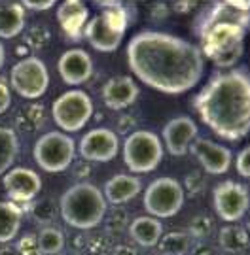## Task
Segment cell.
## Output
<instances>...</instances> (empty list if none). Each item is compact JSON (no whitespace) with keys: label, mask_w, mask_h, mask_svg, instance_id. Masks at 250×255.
I'll return each mask as SVG.
<instances>
[{"label":"cell","mask_w":250,"mask_h":255,"mask_svg":"<svg viewBox=\"0 0 250 255\" xmlns=\"http://www.w3.org/2000/svg\"><path fill=\"white\" fill-rule=\"evenodd\" d=\"M2 185L8 195L9 202H15L19 206L28 204L36 199L42 189V178L27 166H13L2 176Z\"/></svg>","instance_id":"4fadbf2b"},{"label":"cell","mask_w":250,"mask_h":255,"mask_svg":"<svg viewBox=\"0 0 250 255\" xmlns=\"http://www.w3.org/2000/svg\"><path fill=\"white\" fill-rule=\"evenodd\" d=\"M13 248H15V252H17L19 255H42L40 248H38V240L34 233L23 235V237L17 240V246H13Z\"/></svg>","instance_id":"1f68e13d"},{"label":"cell","mask_w":250,"mask_h":255,"mask_svg":"<svg viewBox=\"0 0 250 255\" xmlns=\"http://www.w3.org/2000/svg\"><path fill=\"white\" fill-rule=\"evenodd\" d=\"M216 255H232V254H224V252H216Z\"/></svg>","instance_id":"f6af8a7d"},{"label":"cell","mask_w":250,"mask_h":255,"mask_svg":"<svg viewBox=\"0 0 250 255\" xmlns=\"http://www.w3.org/2000/svg\"><path fill=\"white\" fill-rule=\"evenodd\" d=\"M4 64H6V49H4L2 42H0V70L4 68Z\"/></svg>","instance_id":"7bdbcfd3"},{"label":"cell","mask_w":250,"mask_h":255,"mask_svg":"<svg viewBox=\"0 0 250 255\" xmlns=\"http://www.w3.org/2000/svg\"><path fill=\"white\" fill-rule=\"evenodd\" d=\"M207 127L224 140L237 142L250 130V78L247 68L214 74L194 99Z\"/></svg>","instance_id":"7a4b0ae2"},{"label":"cell","mask_w":250,"mask_h":255,"mask_svg":"<svg viewBox=\"0 0 250 255\" xmlns=\"http://www.w3.org/2000/svg\"><path fill=\"white\" fill-rule=\"evenodd\" d=\"M19 157L17 132L9 127H0V176L13 168V163Z\"/></svg>","instance_id":"484cf974"},{"label":"cell","mask_w":250,"mask_h":255,"mask_svg":"<svg viewBox=\"0 0 250 255\" xmlns=\"http://www.w3.org/2000/svg\"><path fill=\"white\" fill-rule=\"evenodd\" d=\"M46 123V106L42 102H28L15 112V128L19 132H36Z\"/></svg>","instance_id":"603a6c76"},{"label":"cell","mask_w":250,"mask_h":255,"mask_svg":"<svg viewBox=\"0 0 250 255\" xmlns=\"http://www.w3.org/2000/svg\"><path fill=\"white\" fill-rule=\"evenodd\" d=\"M205 185H207V180H205V176L199 170H194V172L188 174V178H186L184 182V187L186 191L190 193L192 197H195V195H201L205 189Z\"/></svg>","instance_id":"836d02e7"},{"label":"cell","mask_w":250,"mask_h":255,"mask_svg":"<svg viewBox=\"0 0 250 255\" xmlns=\"http://www.w3.org/2000/svg\"><path fill=\"white\" fill-rule=\"evenodd\" d=\"M129 125H135L133 116H121L120 121H118V128L123 130V132H127V130H129Z\"/></svg>","instance_id":"60d3db41"},{"label":"cell","mask_w":250,"mask_h":255,"mask_svg":"<svg viewBox=\"0 0 250 255\" xmlns=\"http://www.w3.org/2000/svg\"><path fill=\"white\" fill-rule=\"evenodd\" d=\"M89 163H85V161H78L74 166V176L76 178H87L89 176Z\"/></svg>","instance_id":"ab89813d"},{"label":"cell","mask_w":250,"mask_h":255,"mask_svg":"<svg viewBox=\"0 0 250 255\" xmlns=\"http://www.w3.org/2000/svg\"><path fill=\"white\" fill-rule=\"evenodd\" d=\"M201 53L211 59L218 68H232L245 53L247 27L232 21H211L199 23Z\"/></svg>","instance_id":"277c9868"},{"label":"cell","mask_w":250,"mask_h":255,"mask_svg":"<svg viewBox=\"0 0 250 255\" xmlns=\"http://www.w3.org/2000/svg\"><path fill=\"white\" fill-rule=\"evenodd\" d=\"M140 191H142V180L135 174H114L104 182L101 189L106 204L110 202L112 206H121L133 201Z\"/></svg>","instance_id":"ac0fdd59"},{"label":"cell","mask_w":250,"mask_h":255,"mask_svg":"<svg viewBox=\"0 0 250 255\" xmlns=\"http://www.w3.org/2000/svg\"><path fill=\"white\" fill-rule=\"evenodd\" d=\"M0 255H19V254L15 252V248H13V246L4 244V246H0Z\"/></svg>","instance_id":"b9f144b4"},{"label":"cell","mask_w":250,"mask_h":255,"mask_svg":"<svg viewBox=\"0 0 250 255\" xmlns=\"http://www.w3.org/2000/svg\"><path fill=\"white\" fill-rule=\"evenodd\" d=\"M32 155L42 170L49 174L65 172L74 163L76 142L61 130H49L36 140Z\"/></svg>","instance_id":"52a82bcc"},{"label":"cell","mask_w":250,"mask_h":255,"mask_svg":"<svg viewBox=\"0 0 250 255\" xmlns=\"http://www.w3.org/2000/svg\"><path fill=\"white\" fill-rule=\"evenodd\" d=\"M51 118L61 132H78L93 118V102L82 89H70L51 104Z\"/></svg>","instance_id":"ba28073f"},{"label":"cell","mask_w":250,"mask_h":255,"mask_svg":"<svg viewBox=\"0 0 250 255\" xmlns=\"http://www.w3.org/2000/svg\"><path fill=\"white\" fill-rule=\"evenodd\" d=\"M9 104H11V91L6 80H0V114L8 112Z\"/></svg>","instance_id":"8d00e7d4"},{"label":"cell","mask_w":250,"mask_h":255,"mask_svg":"<svg viewBox=\"0 0 250 255\" xmlns=\"http://www.w3.org/2000/svg\"><path fill=\"white\" fill-rule=\"evenodd\" d=\"M190 255H216V250L209 240H194Z\"/></svg>","instance_id":"d590c367"},{"label":"cell","mask_w":250,"mask_h":255,"mask_svg":"<svg viewBox=\"0 0 250 255\" xmlns=\"http://www.w3.org/2000/svg\"><path fill=\"white\" fill-rule=\"evenodd\" d=\"M82 246L85 254L89 255H101L110 252V237L106 233H99V235H89V237H82Z\"/></svg>","instance_id":"4dcf8cb0"},{"label":"cell","mask_w":250,"mask_h":255,"mask_svg":"<svg viewBox=\"0 0 250 255\" xmlns=\"http://www.w3.org/2000/svg\"><path fill=\"white\" fill-rule=\"evenodd\" d=\"M190 151L194 153V157L199 161V164L203 166V170L207 174L213 176H222L230 170L233 161V151L230 147L216 144L209 138H195L190 146Z\"/></svg>","instance_id":"5bb4252c"},{"label":"cell","mask_w":250,"mask_h":255,"mask_svg":"<svg viewBox=\"0 0 250 255\" xmlns=\"http://www.w3.org/2000/svg\"><path fill=\"white\" fill-rule=\"evenodd\" d=\"M49 30L44 27H32L30 30L27 32V36H25V42H27L30 47H34V49H42V47L46 46L47 42H49Z\"/></svg>","instance_id":"d6a6232c"},{"label":"cell","mask_w":250,"mask_h":255,"mask_svg":"<svg viewBox=\"0 0 250 255\" xmlns=\"http://www.w3.org/2000/svg\"><path fill=\"white\" fill-rule=\"evenodd\" d=\"M163 159L161 138L146 128L129 132L123 142V163L133 174H148L156 170Z\"/></svg>","instance_id":"8992f818"},{"label":"cell","mask_w":250,"mask_h":255,"mask_svg":"<svg viewBox=\"0 0 250 255\" xmlns=\"http://www.w3.org/2000/svg\"><path fill=\"white\" fill-rule=\"evenodd\" d=\"M99 6L104 9L85 23L83 38L93 49L101 53H110L120 47L129 19L121 2H99Z\"/></svg>","instance_id":"5b68a950"},{"label":"cell","mask_w":250,"mask_h":255,"mask_svg":"<svg viewBox=\"0 0 250 255\" xmlns=\"http://www.w3.org/2000/svg\"><path fill=\"white\" fill-rule=\"evenodd\" d=\"M70 255H89V254H85V252H74V254H70Z\"/></svg>","instance_id":"ee69618b"},{"label":"cell","mask_w":250,"mask_h":255,"mask_svg":"<svg viewBox=\"0 0 250 255\" xmlns=\"http://www.w3.org/2000/svg\"><path fill=\"white\" fill-rule=\"evenodd\" d=\"M139 85L129 76H114L102 85V102L108 110L120 112L139 99Z\"/></svg>","instance_id":"e0dca14e"},{"label":"cell","mask_w":250,"mask_h":255,"mask_svg":"<svg viewBox=\"0 0 250 255\" xmlns=\"http://www.w3.org/2000/svg\"><path fill=\"white\" fill-rule=\"evenodd\" d=\"M78 151L85 163H108L120 151V140L112 128L97 127L83 134Z\"/></svg>","instance_id":"7c38bea8"},{"label":"cell","mask_w":250,"mask_h":255,"mask_svg":"<svg viewBox=\"0 0 250 255\" xmlns=\"http://www.w3.org/2000/svg\"><path fill=\"white\" fill-rule=\"evenodd\" d=\"M214 231V221L211 216H195L190 221V227H188V235L194 238V240H207L211 238Z\"/></svg>","instance_id":"f546056e"},{"label":"cell","mask_w":250,"mask_h":255,"mask_svg":"<svg viewBox=\"0 0 250 255\" xmlns=\"http://www.w3.org/2000/svg\"><path fill=\"white\" fill-rule=\"evenodd\" d=\"M235 166H237V172L241 174L243 178H250V147H243L239 151Z\"/></svg>","instance_id":"e575fe53"},{"label":"cell","mask_w":250,"mask_h":255,"mask_svg":"<svg viewBox=\"0 0 250 255\" xmlns=\"http://www.w3.org/2000/svg\"><path fill=\"white\" fill-rule=\"evenodd\" d=\"M27 9L21 6V2H0V38L11 40L25 28Z\"/></svg>","instance_id":"44dd1931"},{"label":"cell","mask_w":250,"mask_h":255,"mask_svg":"<svg viewBox=\"0 0 250 255\" xmlns=\"http://www.w3.org/2000/svg\"><path fill=\"white\" fill-rule=\"evenodd\" d=\"M102 223H104V233H106L108 237H120V235H123V233L127 231V227H129V223H131V218L125 208L114 206V208L106 210Z\"/></svg>","instance_id":"f1b7e54d"},{"label":"cell","mask_w":250,"mask_h":255,"mask_svg":"<svg viewBox=\"0 0 250 255\" xmlns=\"http://www.w3.org/2000/svg\"><path fill=\"white\" fill-rule=\"evenodd\" d=\"M59 216L68 227L91 231L99 227L108 210L101 189L89 182H78L59 199Z\"/></svg>","instance_id":"3957f363"},{"label":"cell","mask_w":250,"mask_h":255,"mask_svg":"<svg viewBox=\"0 0 250 255\" xmlns=\"http://www.w3.org/2000/svg\"><path fill=\"white\" fill-rule=\"evenodd\" d=\"M23 221V210L19 204L9 201H0V244H9L17 233Z\"/></svg>","instance_id":"7402d4cb"},{"label":"cell","mask_w":250,"mask_h":255,"mask_svg":"<svg viewBox=\"0 0 250 255\" xmlns=\"http://www.w3.org/2000/svg\"><path fill=\"white\" fill-rule=\"evenodd\" d=\"M194 244V238L186 231H173L159 238L158 254L159 255H188Z\"/></svg>","instance_id":"4316f807"},{"label":"cell","mask_w":250,"mask_h":255,"mask_svg":"<svg viewBox=\"0 0 250 255\" xmlns=\"http://www.w3.org/2000/svg\"><path fill=\"white\" fill-rule=\"evenodd\" d=\"M57 72H59V78L63 80V83L70 85V87L83 85L93 76L91 55L80 47L68 49L59 57Z\"/></svg>","instance_id":"2e32d148"},{"label":"cell","mask_w":250,"mask_h":255,"mask_svg":"<svg viewBox=\"0 0 250 255\" xmlns=\"http://www.w3.org/2000/svg\"><path fill=\"white\" fill-rule=\"evenodd\" d=\"M38 248L42 255H59L65 250V233L55 225H47V227H40L36 233Z\"/></svg>","instance_id":"83f0119b"},{"label":"cell","mask_w":250,"mask_h":255,"mask_svg":"<svg viewBox=\"0 0 250 255\" xmlns=\"http://www.w3.org/2000/svg\"><path fill=\"white\" fill-rule=\"evenodd\" d=\"M186 201V193L182 183L175 178H158L150 183L144 191V208L148 216L156 219H167L176 216Z\"/></svg>","instance_id":"9c48e42d"},{"label":"cell","mask_w":250,"mask_h":255,"mask_svg":"<svg viewBox=\"0 0 250 255\" xmlns=\"http://www.w3.org/2000/svg\"><path fill=\"white\" fill-rule=\"evenodd\" d=\"M59 255H63V254H59Z\"/></svg>","instance_id":"bcb514c9"},{"label":"cell","mask_w":250,"mask_h":255,"mask_svg":"<svg viewBox=\"0 0 250 255\" xmlns=\"http://www.w3.org/2000/svg\"><path fill=\"white\" fill-rule=\"evenodd\" d=\"M218 246L224 254L243 255L249 252V233L239 225H226L218 233Z\"/></svg>","instance_id":"cb8c5ba5"},{"label":"cell","mask_w":250,"mask_h":255,"mask_svg":"<svg viewBox=\"0 0 250 255\" xmlns=\"http://www.w3.org/2000/svg\"><path fill=\"white\" fill-rule=\"evenodd\" d=\"M197 123H195L192 118L188 116H178V118H173L169 123H165L163 127V142L165 144L167 151L175 157H182L190 151V146L197 138Z\"/></svg>","instance_id":"9a60e30c"},{"label":"cell","mask_w":250,"mask_h":255,"mask_svg":"<svg viewBox=\"0 0 250 255\" xmlns=\"http://www.w3.org/2000/svg\"><path fill=\"white\" fill-rule=\"evenodd\" d=\"M47 85H49V72L42 59L30 55L11 66L9 87L19 97L27 101H36L47 91Z\"/></svg>","instance_id":"30bf717a"},{"label":"cell","mask_w":250,"mask_h":255,"mask_svg":"<svg viewBox=\"0 0 250 255\" xmlns=\"http://www.w3.org/2000/svg\"><path fill=\"white\" fill-rule=\"evenodd\" d=\"M21 210L27 212L38 227H47V225H53V221L59 216V202L53 197H42V199H34L28 204H23Z\"/></svg>","instance_id":"d4e9b609"},{"label":"cell","mask_w":250,"mask_h":255,"mask_svg":"<svg viewBox=\"0 0 250 255\" xmlns=\"http://www.w3.org/2000/svg\"><path fill=\"white\" fill-rule=\"evenodd\" d=\"M110 255H139V250L135 246H127V244H120V246L112 248Z\"/></svg>","instance_id":"f35d334b"},{"label":"cell","mask_w":250,"mask_h":255,"mask_svg":"<svg viewBox=\"0 0 250 255\" xmlns=\"http://www.w3.org/2000/svg\"><path fill=\"white\" fill-rule=\"evenodd\" d=\"M57 21L63 34L76 42L83 36V27L89 21V9L82 0H65L57 8Z\"/></svg>","instance_id":"d6986e66"},{"label":"cell","mask_w":250,"mask_h":255,"mask_svg":"<svg viewBox=\"0 0 250 255\" xmlns=\"http://www.w3.org/2000/svg\"><path fill=\"white\" fill-rule=\"evenodd\" d=\"M127 63L144 85L167 95L194 89L205 72L199 46L158 30H144L131 38Z\"/></svg>","instance_id":"6da1fadb"},{"label":"cell","mask_w":250,"mask_h":255,"mask_svg":"<svg viewBox=\"0 0 250 255\" xmlns=\"http://www.w3.org/2000/svg\"><path fill=\"white\" fill-rule=\"evenodd\" d=\"M21 6H23L25 9L46 11V9L53 8V6H55V2H53V0H44V2H40V0H25V2H21Z\"/></svg>","instance_id":"74e56055"},{"label":"cell","mask_w":250,"mask_h":255,"mask_svg":"<svg viewBox=\"0 0 250 255\" xmlns=\"http://www.w3.org/2000/svg\"><path fill=\"white\" fill-rule=\"evenodd\" d=\"M249 187H245L243 183L226 180L214 187L213 208L216 216L226 223L233 225L235 221H241L249 212Z\"/></svg>","instance_id":"8fae6325"},{"label":"cell","mask_w":250,"mask_h":255,"mask_svg":"<svg viewBox=\"0 0 250 255\" xmlns=\"http://www.w3.org/2000/svg\"><path fill=\"white\" fill-rule=\"evenodd\" d=\"M127 231L135 244H139L140 248H154L163 237V223L152 216H139L131 219Z\"/></svg>","instance_id":"ffe728a7"}]
</instances>
